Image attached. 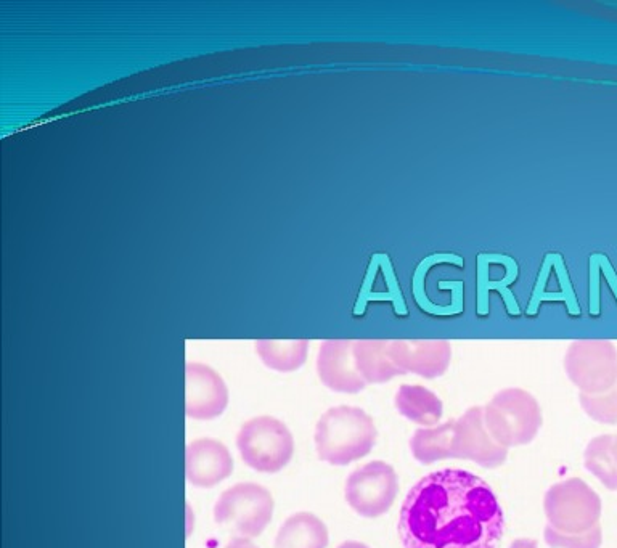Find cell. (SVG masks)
<instances>
[{"label": "cell", "instance_id": "obj_1", "mask_svg": "<svg viewBox=\"0 0 617 548\" xmlns=\"http://www.w3.org/2000/svg\"><path fill=\"white\" fill-rule=\"evenodd\" d=\"M397 531L404 548H497L505 516L483 478L444 468L410 489Z\"/></svg>", "mask_w": 617, "mask_h": 548}, {"label": "cell", "instance_id": "obj_2", "mask_svg": "<svg viewBox=\"0 0 617 548\" xmlns=\"http://www.w3.org/2000/svg\"><path fill=\"white\" fill-rule=\"evenodd\" d=\"M376 442L373 418L351 405H338L327 410L315 426V449L320 460L344 467L364 459Z\"/></svg>", "mask_w": 617, "mask_h": 548}, {"label": "cell", "instance_id": "obj_3", "mask_svg": "<svg viewBox=\"0 0 617 548\" xmlns=\"http://www.w3.org/2000/svg\"><path fill=\"white\" fill-rule=\"evenodd\" d=\"M484 422L500 446L518 447L536 438L542 410L536 397L521 388L502 389L484 407Z\"/></svg>", "mask_w": 617, "mask_h": 548}, {"label": "cell", "instance_id": "obj_4", "mask_svg": "<svg viewBox=\"0 0 617 548\" xmlns=\"http://www.w3.org/2000/svg\"><path fill=\"white\" fill-rule=\"evenodd\" d=\"M237 447L248 467L259 473H278L295 454V439L277 418L256 417L238 431Z\"/></svg>", "mask_w": 617, "mask_h": 548}, {"label": "cell", "instance_id": "obj_5", "mask_svg": "<svg viewBox=\"0 0 617 548\" xmlns=\"http://www.w3.org/2000/svg\"><path fill=\"white\" fill-rule=\"evenodd\" d=\"M544 508L548 524L561 532L579 534L600 524V495L579 478L553 484L545 494Z\"/></svg>", "mask_w": 617, "mask_h": 548}, {"label": "cell", "instance_id": "obj_6", "mask_svg": "<svg viewBox=\"0 0 617 548\" xmlns=\"http://www.w3.org/2000/svg\"><path fill=\"white\" fill-rule=\"evenodd\" d=\"M274 516V499L266 487L240 483L222 492L214 505V520L235 529L245 539L266 531Z\"/></svg>", "mask_w": 617, "mask_h": 548}, {"label": "cell", "instance_id": "obj_7", "mask_svg": "<svg viewBox=\"0 0 617 548\" xmlns=\"http://www.w3.org/2000/svg\"><path fill=\"white\" fill-rule=\"evenodd\" d=\"M564 370L582 394L605 393L617 381V349L608 340L573 341Z\"/></svg>", "mask_w": 617, "mask_h": 548}, {"label": "cell", "instance_id": "obj_8", "mask_svg": "<svg viewBox=\"0 0 617 548\" xmlns=\"http://www.w3.org/2000/svg\"><path fill=\"white\" fill-rule=\"evenodd\" d=\"M344 492L354 512L364 518H378L396 502L399 478L389 463L370 462L352 471Z\"/></svg>", "mask_w": 617, "mask_h": 548}, {"label": "cell", "instance_id": "obj_9", "mask_svg": "<svg viewBox=\"0 0 617 548\" xmlns=\"http://www.w3.org/2000/svg\"><path fill=\"white\" fill-rule=\"evenodd\" d=\"M519 279V264L513 256L503 253H479L476 256V315L487 317L491 312L489 293L497 291L507 314L519 317L521 307L510 291Z\"/></svg>", "mask_w": 617, "mask_h": 548}, {"label": "cell", "instance_id": "obj_10", "mask_svg": "<svg viewBox=\"0 0 617 548\" xmlns=\"http://www.w3.org/2000/svg\"><path fill=\"white\" fill-rule=\"evenodd\" d=\"M507 457V447L500 446L487 430L484 407L466 410L455 420L452 459L471 460L484 468H497Z\"/></svg>", "mask_w": 617, "mask_h": 548}, {"label": "cell", "instance_id": "obj_11", "mask_svg": "<svg viewBox=\"0 0 617 548\" xmlns=\"http://www.w3.org/2000/svg\"><path fill=\"white\" fill-rule=\"evenodd\" d=\"M229 405V389L216 370L208 365L185 367V414L193 420H214Z\"/></svg>", "mask_w": 617, "mask_h": 548}, {"label": "cell", "instance_id": "obj_12", "mask_svg": "<svg viewBox=\"0 0 617 548\" xmlns=\"http://www.w3.org/2000/svg\"><path fill=\"white\" fill-rule=\"evenodd\" d=\"M352 340H328L320 344L317 373L323 385L335 393L356 394L367 386L357 370Z\"/></svg>", "mask_w": 617, "mask_h": 548}, {"label": "cell", "instance_id": "obj_13", "mask_svg": "<svg viewBox=\"0 0 617 548\" xmlns=\"http://www.w3.org/2000/svg\"><path fill=\"white\" fill-rule=\"evenodd\" d=\"M389 356L402 373L438 378L449 369L452 346L449 341H389Z\"/></svg>", "mask_w": 617, "mask_h": 548}, {"label": "cell", "instance_id": "obj_14", "mask_svg": "<svg viewBox=\"0 0 617 548\" xmlns=\"http://www.w3.org/2000/svg\"><path fill=\"white\" fill-rule=\"evenodd\" d=\"M232 471V455L221 441L197 439L185 449V475L192 486H217L229 478Z\"/></svg>", "mask_w": 617, "mask_h": 548}, {"label": "cell", "instance_id": "obj_15", "mask_svg": "<svg viewBox=\"0 0 617 548\" xmlns=\"http://www.w3.org/2000/svg\"><path fill=\"white\" fill-rule=\"evenodd\" d=\"M354 357H356L357 370L367 385H380L397 375H404L389 356V341H356Z\"/></svg>", "mask_w": 617, "mask_h": 548}, {"label": "cell", "instance_id": "obj_16", "mask_svg": "<svg viewBox=\"0 0 617 548\" xmlns=\"http://www.w3.org/2000/svg\"><path fill=\"white\" fill-rule=\"evenodd\" d=\"M328 529L320 518L312 513H296L290 516L275 539V548H327Z\"/></svg>", "mask_w": 617, "mask_h": 548}, {"label": "cell", "instance_id": "obj_17", "mask_svg": "<svg viewBox=\"0 0 617 548\" xmlns=\"http://www.w3.org/2000/svg\"><path fill=\"white\" fill-rule=\"evenodd\" d=\"M396 407L410 422L423 428L438 425L444 412L441 399L431 389L418 385H402L396 394Z\"/></svg>", "mask_w": 617, "mask_h": 548}, {"label": "cell", "instance_id": "obj_18", "mask_svg": "<svg viewBox=\"0 0 617 548\" xmlns=\"http://www.w3.org/2000/svg\"><path fill=\"white\" fill-rule=\"evenodd\" d=\"M455 420L444 425L420 428L410 439V449L415 459L425 465L452 459V441H454Z\"/></svg>", "mask_w": 617, "mask_h": 548}, {"label": "cell", "instance_id": "obj_19", "mask_svg": "<svg viewBox=\"0 0 617 548\" xmlns=\"http://www.w3.org/2000/svg\"><path fill=\"white\" fill-rule=\"evenodd\" d=\"M262 362L275 372H295L301 369L309 352V341H267L254 344Z\"/></svg>", "mask_w": 617, "mask_h": 548}, {"label": "cell", "instance_id": "obj_20", "mask_svg": "<svg viewBox=\"0 0 617 548\" xmlns=\"http://www.w3.org/2000/svg\"><path fill=\"white\" fill-rule=\"evenodd\" d=\"M585 468L600 479V483L617 491V455L613 434H603L592 439L584 454Z\"/></svg>", "mask_w": 617, "mask_h": 548}, {"label": "cell", "instance_id": "obj_21", "mask_svg": "<svg viewBox=\"0 0 617 548\" xmlns=\"http://www.w3.org/2000/svg\"><path fill=\"white\" fill-rule=\"evenodd\" d=\"M380 270L383 272V277H385L388 291H386V293H376V291L370 293V295L365 298L364 303L356 307V315L364 314L365 307H367L370 301H389V303H393L396 315H399V317H409V309H407V303H405L404 293H402V288L401 285H399V280H397L393 262H391L389 254L381 253Z\"/></svg>", "mask_w": 617, "mask_h": 548}, {"label": "cell", "instance_id": "obj_22", "mask_svg": "<svg viewBox=\"0 0 617 548\" xmlns=\"http://www.w3.org/2000/svg\"><path fill=\"white\" fill-rule=\"evenodd\" d=\"M582 409L595 422L603 425H617V381L608 391L600 394L579 396Z\"/></svg>", "mask_w": 617, "mask_h": 548}, {"label": "cell", "instance_id": "obj_23", "mask_svg": "<svg viewBox=\"0 0 617 548\" xmlns=\"http://www.w3.org/2000/svg\"><path fill=\"white\" fill-rule=\"evenodd\" d=\"M544 537L545 542L552 548H600L601 542H603L600 524H597L590 531L579 532V534L561 532L548 524L545 528Z\"/></svg>", "mask_w": 617, "mask_h": 548}, {"label": "cell", "instance_id": "obj_24", "mask_svg": "<svg viewBox=\"0 0 617 548\" xmlns=\"http://www.w3.org/2000/svg\"><path fill=\"white\" fill-rule=\"evenodd\" d=\"M589 262L597 267L601 275H605L609 290H611L614 299L617 301V270L614 269L608 256L605 253H592L589 256Z\"/></svg>", "mask_w": 617, "mask_h": 548}, {"label": "cell", "instance_id": "obj_25", "mask_svg": "<svg viewBox=\"0 0 617 548\" xmlns=\"http://www.w3.org/2000/svg\"><path fill=\"white\" fill-rule=\"evenodd\" d=\"M225 548H258L251 542L250 539L245 537H237V539L230 540L229 544Z\"/></svg>", "mask_w": 617, "mask_h": 548}, {"label": "cell", "instance_id": "obj_26", "mask_svg": "<svg viewBox=\"0 0 617 548\" xmlns=\"http://www.w3.org/2000/svg\"><path fill=\"white\" fill-rule=\"evenodd\" d=\"M510 548H539L536 540L532 539H518L510 545Z\"/></svg>", "mask_w": 617, "mask_h": 548}, {"label": "cell", "instance_id": "obj_27", "mask_svg": "<svg viewBox=\"0 0 617 548\" xmlns=\"http://www.w3.org/2000/svg\"><path fill=\"white\" fill-rule=\"evenodd\" d=\"M338 548H370L368 545L362 544V542H356V540H349V542H344Z\"/></svg>", "mask_w": 617, "mask_h": 548}, {"label": "cell", "instance_id": "obj_28", "mask_svg": "<svg viewBox=\"0 0 617 548\" xmlns=\"http://www.w3.org/2000/svg\"><path fill=\"white\" fill-rule=\"evenodd\" d=\"M614 450H616V455H617V434L616 436H614Z\"/></svg>", "mask_w": 617, "mask_h": 548}]
</instances>
